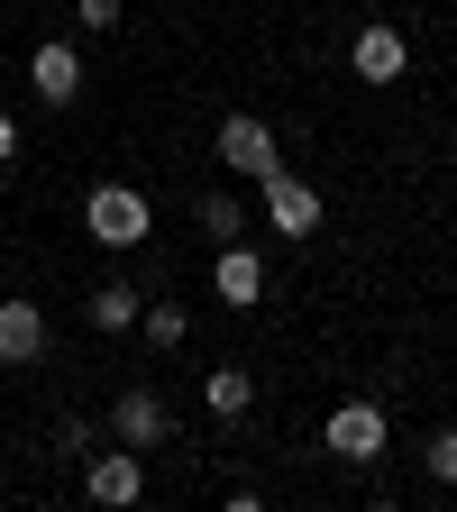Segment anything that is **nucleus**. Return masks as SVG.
<instances>
[{
	"instance_id": "nucleus-1",
	"label": "nucleus",
	"mask_w": 457,
	"mask_h": 512,
	"mask_svg": "<svg viewBox=\"0 0 457 512\" xmlns=\"http://www.w3.org/2000/svg\"><path fill=\"white\" fill-rule=\"evenodd\" d=\"M83 229H92L101 247H147L156 211H147V192H138V183H101L92 202H83Z\"/></svg>"
},
{
	"instance_id": "nucleus-2",
	"label": "nucleus",
	"mask_w": 457,
	"mask_h": 512,
	"mask_svg": "<svg viewBox=\"0 0 457 512\" xmlns=\"http://www.w3.org/2000/svg\"><path fill=\"white\" fill-rule=\"evenodd\" d=\"M220 165L247 174V183H266V174L284 165V156H275V128H266V119H247V110H229V119H220Z\"/></svg>"
},
{
	"instance_id": "nucleus-3",
	"label": "nucleus",
	"mask_w": 457,
	"mask_h": 512,
	"mask_svg": "<svg viewBox=\"0 0 457 512\" xmlns=\"http://www.w3.org/2000/svg\"><path fill=\"white\" fill-rule=\"evenodd\" d=\"M320 439H330V458H348V467H375V458H384V412H375V403H339Z\"/></svg>"
},
{
	"instance_id": "nucleus-4",
	"label": "nucleus",
	"mask_w": 457,
	"mask_h": 512,
	"mask_svg": "<svg viewBox=\"0 0 457 512\" xmlns=\"http://www.w3.org/2000/svg\"><path fill=\"white\" fill-rule=\"evenodd\" d=\"M28 83H37L46 110H74V101H83V55L64 46V37H46V46L28 55Z\"/></svg>"
},
{
	"instance_id": "nucleus-5",
	"label": "nucleus",
	"mask_w": 457,
	"mask_h": 512,
	"mask_svg": "<svg viewBox=\"0 0 457 512\" xmlns=\"http://www.w3.org/2000/svg\"><path fill=\"white\" fill-rule=\"evenodd\" d=\"M348 64H357V83H403V64H412V46H403V28H384V19H366V28L348 37Z\"/></svg>"
},
{
	"instance_id": "nucleus-6",
	"label": "nucleus",
	"mask_w": 457,
	"mask_h": 512,
	"mask_svg": "<svg viewBox=\"0 0 457 512\" xmlns=\"http://www.w3.org/2000/svg\"><path fill=\"white\" fill-rule=\"evenodd\" d=\"M83 494H92V503H138V494H147V448H128V439L101 448L92 476H83Z\"/></svg>"
},
{
	"instance_id": "nucleus-7",
	"label": "nucleus",
	"mask_w": 457,
	"mask_h": 512,
	"mask_svg": "<svg viewBox=\"0 0 457 512\" xmlns=\"http://www.w3.org/2000/svg\"><path fill=\"white\" fill-rule=\"evenodd\" d=\"M211 284H220V302H229V311H256V302H266V256H256V247H238V238H220Z\"/></svg>"
},
{
	"instance_id": "nucleus-8",
	"label": "nucleus",
	"mask_w": 457,
	"mask_h": 512,
	"mask_svg": "<svg viewBox=\"0 0 457 512\" xmlns=\"http://www.w3.org/2000/svg\"><path fill=\"white\" fill-rule=\"evenodd\" d=\"M110 430H119L128 448H156V439L174 430V412H165V394H156V384H128V394L110 403Z\"/></svg>"
},
{
	"instance_id": "nucleus-9",
	"label": "nucleus",
	"mask_w": 457,
	"mask_h": 512,
	"mask_svg": "<svg viewBox=\"0 0 457 512\" xmlns=\"http://www.w3.org/2000/svg\"><path fill=\"white\" fill-rule=\"evenodd\" d=\"M266 220H275L284 238H311V229H320V192H311L302 174L275 165V174H266Z\"/></svg>"
},
{
	"instance_id": "nucleus-10",
	"label": "nucleus",
	"mask_w": 457,
	"mask_h": 512,
	"mask_svg": "<svg viewBox=\"0 0 457 512\" xmlns=\"http://www.w3.org/2000/svg\"><path fill=\"white\" fill-rule=\"evenodd\" d=\"M46 357V311L37 302H0V366H37Z\"/></svg>"
},
{
	"instance_id": "nucleus-11",
	"label": "nucleus",
	"mask_w": 457,
	"mask_h": 512,
	"mask_svg": "<svg viewBox=\"0 0 457 512\" xmlns=\"http://www.w3.org/2000/svg\"><path fill=\"white\" fill-rule=\"evenodd\" d=\"M202 403H211V421H247L256 412V375L247 366H211L202 375Z\"/></svg>"
},
{
	"instance_id": "nucleus-12",
	"label": "nucleus",
	"mask_w": 457,
	"mask_h": 512,
	"mask_svg": "<svg viewBox=\"0 0 457 512\" xmlns=\"http://www.w3.org/2000/svg\"><path fill=\"white\" fill-rule=\"evenodd\" d=\"M138 311H147L138 284H101V293H92V330H138Z\"/></svg>"
},
{
	"instance_id": "nucleus-13",
	"label": "nucleus",
	"mask_w": 457,
	"mask_h": 512,
	"mask_svg": "<svg viewBox=\"0 0 457 512\" xmlns=\"http://www.w3.org/2000/svg\"><path fill=\"white\" fill-rule=\"evenodd\" d=\"M138 320H147V339H156V348H183V339H192V320H183V302H147Z\"/></svg>"
},
{
	"instance_id": "nucleus-14",
	"label": "nucleus",
	"mask_w": 457,
	"mask_h": 512,
	"mask_svg": "<svg viewBox=\"0 0 457 512\" xmlns=\"http://www.w3.org/2000/svg\"><path fill=\"white\" fill-rule=\"evenodd\" d=\"M421 458H430V476H439V485H457V430H430Z\"/></svg>"
},
{
	"instance_id": "nucleus-15",
	"label": "nucleus",
	"mask_w": 457,
	"mask_h": 512,
	"mask_svg": "<svg viewBox=\"0 0 457 512\" xmlns=\"http://www.w3.org/2000/svg\"><path fill=\"white\" fill-rule=\"evenodd\" d=\"M202 229H211V238H238V229H247V211H238V202H220V192H211V202H202Z\"/></svg>"
},
{
	"instance_id": "nucleus-16",
	"label": "nucleus",
	"mask_w": 457,
	"mask_h": 512,
	"mask_svg": "<svg viewBox=\"0 0 457 512\" xmlns=\"http://www.w3.org/2000/svg\"><path fill=\"white\" fill-rule=\"evenodd\" d=\"M74 19H83V28H92V37H110V28H119V19H128V10H119V0H74Z\"/></svg>"
},
{
	"instance_id": "nucleus-17",
	"label": "nucleus",
	"mask_w": 457,
	"mask_h": 512,
	"mask_svg": "<svg viewBox=\"0 0 457 512\" xmlns=\"http://www.w3.org/2000/svg\"><path fill=\"white\" fill-rule=\"evenodd\" d=\"M10 165H19V119L0 110V174H10Z\"/></svg>"
}]
</instances>
